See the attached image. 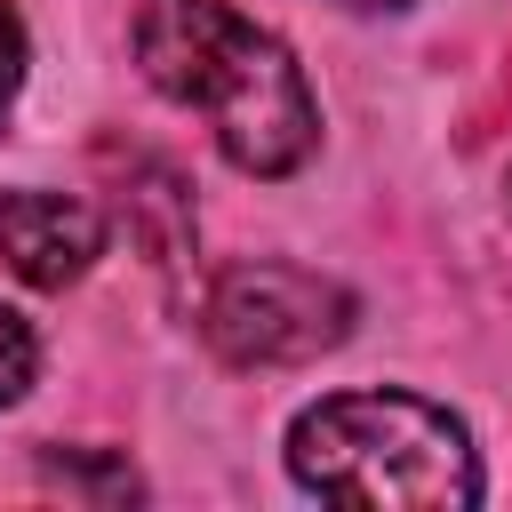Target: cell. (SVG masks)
<instances>
[{
    "instance_id": "cell-1",
    "label": "cell",
    "mask_w": 512,
    "mask_h": 512,
    "mask_svg": "<svg viewBox=\"0 0 512 512\" xmlns=\"http://www.w3.org/2000/svg\"><path fill=\"white\" fill-rule=\"evenodd\" d=\"M128 48L168 104L208 120L216 152L240 176H296L312 160L320 104L296 56L232 0H144L128 24Z\"/></svg>"
},
{
    "instance_id": "cell-2",
    "label": "cell",
    "mask_w": 512,
    "mask_h": 512,
    "mask_svg": "<svg viewBox=\"0 0 512 512\" xmlns=\"http://www.w3.org/2000/svg\"><path fill=\"white\" fill-rule=\"evenodd\" d=\"M288 472L320 504L456 512L480 504V448L464 416L416 392H328L288 424Z\"/></svg>"
},
{
    "instance_id": "cell-3",
    "label": "cell",
    "mask_w": 512,
    "mask_h": 512,
    "mask_svg": "<svg viewBox=\"0 0 512 512\" xmlns=\"http://www.w3.org/2000/svg\"><path fill=\"white\" fill-rule=\"evenodd\" d=\"M352 288L280 264V256H240L200 288V336L224 368H304L352 336Z\"/></svg>"
},
{
    "instance_id": "cell-4",
    "label": "cell",
    "mask_w": 512,
    "mask_h": 512,
    "mask_svg": "<svg viewBox=\"0 0 512 512\" xmlns=\"http://www.w3.org/2000/svg\"><path fill=\"white\" fill-rule=\"evenodd\" d=\"M104 256V208L80 192H0V264L24 288H72Z\"/></svg>"
},
{
    "instance_id": "cell-5",
    "label": "cell",
    "mask_w": 512,
    "mask_h": 512,
    "mask_svg": "<svg viewBox=\"0 0 512 512\" xmlns=\"http://www.w3.org/2000/svg\"><path fill=\"white\" fill-rule=\"evenodd\" d=\"M120 216L152 248L160 272H184V256H192V200H184V184L160 160H144V184H120Z\"/></svg>"
},
{
    "instance_id": "cell-6",
    "label": "cell",
    "mask_w": 512,
    "mask_h": 512,
    "mask_svg": "<svg viewBox=\"0 0 512 512\" xmlns=\"http://www.w3.org/2000/svg\"><path fill=\"white\" fill-rule=\"evenodd\" d=\"M32 368H40V344H32V328L0 304V408L32 392Z\"/></svg>"
},
{
    "instance_id": "cell-7",
    "label": "cell",
    "mask_w": 512,
    "mask_h": 512,
    "mask_svg": "<svg viewBox=\"0 0 512 512\" xmlns=\"http://www.w3.org/2000/svg\"><path fill=\"white\" fill-rule=\"evenodd\" d=\"M48 472H56V480H72V488H104V496H136V472H128V464H112V472H96V464H80V456H48Z\"/></svg>"
},
{
    "instance_id": "cell-8",
    "label": "cell",
    "mask_w": 512,
    "mask_h": 512,
    "mask_svg": "<svg viewBox=\"0 0 512 512\" xmlns=\"http://www.w3.org/2000/svg\"><path fill=\"white\" fill-rule=\"evenodd\" d=\"M16 88H24V24H16V8L0 0V112H8Z\"/></svg>"
},
{
    "instance_id": "cell-9",
    "label": "cell",
    "mask_w": 512,
    "mask_h": 512,
    "mask_svg": "<svg viewBox=\"0 0 512 512\" xmlns=\"http://www.w3.org/2000/svg\"><path fill=\"white\" fill-rule=\"evenodd\" d=\"M344 8H360V16H400L408 0H344Z\"/></svg>"
},
{
    "instance_id": "cell-10",
    "label": "cell",
    "mask_w": 512,
    "mask_h": 512,
    "mask_svg": "<svg viewBox=\"0 0 512 512\" xmlns=\"http://www.w3.org/2000/svg\"><path fill=\"white\" fill-rule=\"evenodd\" d=\"M504 208H512V176H504Z\"/></svg>"
}]
</instances>
